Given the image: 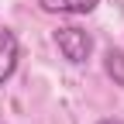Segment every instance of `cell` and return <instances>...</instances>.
Masks as SVG:
<instances>
[{
	"label": "cell",
	"mask_w": 124,
	"mask_h": 124,
	"mask_svg": "<svg viewBox=\"0 0 124 124\" xmlns=\"http://www.w3.org/2000/svg\"><path fill=\"white\" fill-rule=\"evenodd\" d=\"M38 4L48 14H90L100 0H38Z\"/></svg>",
	"instance_id": "cell-3"
},
{
	"label": "cell",
	"mask_w": 124,
	"mask_h": 124,
	"mask_svg": "<svg viewBox=\"0 0 124 124\" xmlns=\"http://www.w3.org/2000/svg\"><path fill=\"white\" fill-rule=\"evenodd\" d=\"M103 69H107V76H110L117 86H124V52L121 48H110L103 55Z\"/></svg>",
	"instance_id": "cell-4"
},
{
	"label": "cell",
	"mask_w": 124,
	"mask_h": 124,
	"mask_svg": "<svg viewBox=\"0 0 124 124\" xmlns=\"http://www.w3.org/2000/svg\"><path fill=\"white\" fill-rule=\"evenodd\" d=\"M55 45H59V52L66 55L69 62H86L90 52H93V38L86 35L83 28H76V24H66V28H59L55 31Z\"/></svg>",
	"instance_id": "cell-1"
},
{
	"label": "cell",
	"mask_w": 124,
	"mask_h": 124,
	"mask_svg": "<svg viewBox=\"0 0 124 124\" xmlns=\"http://www.w3.org/2000/svg\"><path fill=\"white\" fill-rule=\"evenodd\" d=\"M17 59H21V52H17V35H14V31H4V35H0V86L14 76Z\"/></svg>",
	"instance_id": "cell-2"
},
{
	"label": "cell",
	"mask_w": 124,
	"mask_h": 124,
	"mask_svg": "<svg viewBox=\"0 0 124 124\" xmlns=\"http://www.w3.org/2000/svg\"><path fill=\"white\" fill-rule=\"evenodd\" d=\"M97 124H121V121H110V117H107V121H97Z\"/></svg>",
	"instance_id": "cell-5"
}]
</instances>
